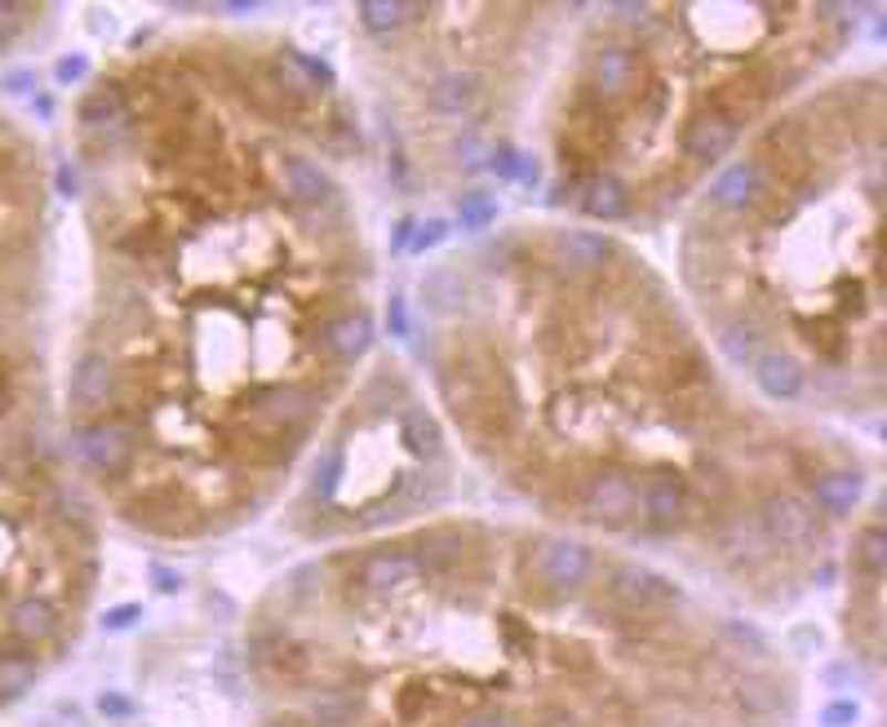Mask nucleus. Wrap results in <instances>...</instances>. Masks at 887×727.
Wrapping results in <instances>:
<instances>
[{
  "mask_svg": "<svg viewBox=\"0 0 887 727\" xmlns=\"http://www.w3.org/2000/svg\"><path fill=\"white\" fill-rule=\"evenodd\" d=\"M856 497H860V480H856L852 471H830V475H821V480L812 484V502H816V510L830 515V519H843V515L856 506Z\"/></svg>",
  "mask_w": 887,
  "mask_h": 727,
  "instance_id": "obj_15",
  "label": "nucleus"
},
{
  "mask_svg": "<svg viewBox=\"0 0 887 727\" xmlns=\"http://www.w3.org/2000/svg\"><path fill=\"white\" fill-rule=\"evenodd\" d=\"M613 599H617V603H626V608H640V612H648V608H662V603H670V599H675V586H670L666 577H657V572H644V568H622V572L613 577Z\"/></svg>",
  "mask_w": 887,
  "mask_h": 727,
  "instance_id": "obj_10",
  "label": "nucleus"
},
{
  "mask_svg": "<svg viewBox=\"0 0 887 727\" xmlns=\"http://www.w3.org/2000/svg\"><path fill=\"white\" fill-rule=\"evenodd\" d=\"M360 577H365V586H369V590L387 594V590L413 586V577H418V563H413V555H404V550H378V555H369V559H365Z\"/></svg>",
  "mask_w": 887,
  "mask_h": 727,
  "instance_id": "obj_13",
  "label": "nucleus"
},
{
  "mask_svg": "<svg viewBox=\"0 0 887 727\" xmlns=\"http://www.w3.org/2000/svg\"><path fill=\"white\" fill-rule=\"evenodd\" d=\"M856 700H834V705H825L821 709V727H852L856 723Z\"/></svg>",
  "mask_w": 887,
  "mask_h": 727,
  "instance_id": "obj_21",
  "label": "nucleus"
},
{
  "mask_svg": "<svg viewBox=\"0 0 887 727\" xmlns=\"http://www.w3.org/2000/svg\"><path fill=\"white\" fill-rule=\"evenodd\" d=\"M400 426H404V440H409V449H413V453H426V449L435 444V431H431V422H426L418 409H409Z\"/></svg>",
  "mask_w": 887,
  "mask_h": 727,
  "instance_id": "obj_20",
  "label": "nucleus"
},
{
  "mask_svg": "<svg viewBox=\"0 0 887 727\" xmlns=\"http://www.w3.org/2000/svg\"><path fill=\"white\" fill-rule=\"evenodd\" d=\"M360 14V28L365 32H373V36H391V32H400L404 23H409V14H422L418 6H400V0H365V6L356 10Z\"/></svg>",
  "mask_w": 887,
  "mask_h": 727,
  "instance_id": "obj_18",
  "label": "nucleus"
},
{
  "mask_svg": "<svg viewBox=\"0 0 887 727\" xmlns=\"http://www.w3.org/2000/svg\"><path fill=\"white\" fill-rule=\"evenodd\" d=\"M462 727H510L501 714H475V718H466Z\"/></svg>",
  "mask_w": 887,
  "mask_h": 727,
  "instance_id": "obj_25",
  "label": "nucleus"
},
{
  "mask_svg": "<svg viewBox=\"0 0 887 727\" xmlns=\"http://www.w3.org/2000/svg\"><path fill=\"white\" fill-rule=\"evenodd\" d=\"M746 369L754 373V382L763 387V396H772V400H781V404H790V400L803 396V373L794 369L790 359H781V355H754Z\"/></svg>",
  "mask_w": 887,
  "mask_h": 727,
  "instance_id": "obj_12",
  "label": "nucleus"
},
{
  "mask_svg": "<svg viewBox=\"0 0 887 727\" xmlns=\"http://www.w3.org/2000/svg\"><path fill=\"white\" fill-rule=\"evenodd\" d=\"M493 218H497V204H493L488 196H462V204H457L462 231H484Z\"/></svg>",
  "mask_w": 887,
  "mask_h": 727,
  "instance_id": "obj_19",
  "label": "nucleus"
},
{
  "mask_svg": "<svg viewBox=\"0 0 887 727\" xmlns=\"http://www.w3.org/2000/svg\"><path fill=\"white\" fill-rule=\"evenodd\" d=\"M387 324H391V333H395V337H404V333H409V315H404V302H400V297H391Z\"/></svg>",
  "mask_w": 887,
  "mask_h": 727,
  "instance_id": "obj_24",
  "label": "nucleus"
},
{
  "mask_svg": "<svg viewBox=\"0 0 887 727\" xmlns=\"http://www.w3.org/2000/svg\"><path fill=\"white\" fill-rule=\"evenodd\" d=\"M585 72H590L585 94H590V98H600V103L631 94V89L640 85V76H644L640 54L626 50V45H609V50H600V54H590V67H585Z\"/></svg>",
  "mask_w": 887,
  "mask_h": 727,
  "instance_id": "obj_2",
  "label": "nucleus"
},
{
  "mask_svg": "<svg viewBox=\"0 0 887 727\" xmlns=\"http://www.w3.org/2000/svg\"><path fill=\"white\" fill-rule=\"evenodd\" d=\"M369 341H373V319H369L365 310H338V315H329V319L320 324V346H325L338 364L360 359V355L369 350Z\"/></svg>",
  "mask_w": 887,
  "mask_h": 727,
  "instance_id": "obj_4",
  "label": "nucleus"
},
{
  "mask_svg": "<svg viewBox=\"0 0 887 727\" xmlns=\"http://www.w3.org/2000/svg\"><path fill=\"white\" fill-rule=\"evenodd\" d=\"M475 98H479V76H475V72H448V76H440V81L431 85V103H435L444 116L471 112Z\"/></svg>",
  "mask_w": 887,
  "mask_h": 727,
  "instance_id": "obj_17",
  "label": "nucleus"
},
{
  "mask_svg": "<svg viewBox=\"0 0 887 727\" xmlns=\"http://www.w3.org/2000/svg\"><path fill=\"white\" fill-rule=\"evenodd\" d=\"M444 222L440 218H431V222H422V226H413V235H409V249H431V244H440L444 240Z\"/></svg>",
  "mask_w": 887,
  "mask_h": 727,
  "instance_id": "obj_23",
  "label": "nucleus"
},
{
  "mask_svg": "<svg viewBox=\"0 0 887 727\" xmlns=\"http://www.w3.org/2000/svg\"><path fill=\"white\" fill-rule=\"evenodd\" d=\"M307 714H311L316 727H351L356 714H360V696L351 687H320L311 696Z\"/></svg>",
  "mask_w": 887,
  "mask_h": 727,
  "instance_id": "obj_16",
  "label": "nucleus"
},
{
  "mask_svg": "<svg viewBox=\"0 0 887 727\" xmlns=\"http://www.w3.org/2000/svg\"><path fill=\"white\" fill-rule=\"evenodd\" d=\"M555 257H559V266H563L568 275H595V271L609 262V240H604L600 231L572 226V231H559V235H555Z\"/></svg>",
  "mask_w": 887,
  "mask_h": 727,
  "instance_id": "obj_7",
  "label": "nucleus"
},
{
  "mask_svg": "<svg viewBox=\"0 0 887 727\" xmlns=\"http://www.w3.org/2000/svg\"><path fill=\"white\" fill-rule=\"evenodd\" d=\"M763 191V173H759V165H732L728 173H719V182L710 187V209H719V213H737V209H746L754 196Z\"/></svg>",
  "mask_w": 887,
  "mask_h": 727,
  "instance_id": "obj_11",
  "label": "nucleus"
},
{
  "mask_svg": "<svg viewBox=\"0 0 887 727\" xmlns=\"http://www.w3.org/2000/svg\"><path fill=\"white\" fill-rule=\"evenodd\" d=\"M488 151H493V147H484L475 134H466V138L457 143V156H462V165H466V169H479V165H488Z\"/></svg>",
  "mask_w": 887,
  "mask_h": 727,
  "instance_id": "obj_22",
  "label": "nucleus"
},
{
  "mask_svg": "<svg viewBox=\"0 0 887 727\" xmlns=\"http://www.w3.org/2000/svg\"><path fill=\"white\" fill-rule=\"evenodd\" d=\"M279 191H284L288 204H316V209H320V204L334 196V182H329V173H325L316 160L288 156V160L279 165Z\"/></svg>",
  "mask_w": 887,
  "mask_h": 727,
  "instance_id": "obj_6",
  "label": "nucleus"
},
{
  "mask_svg": "<svg viewBox=\"0 0 887 727\" xmlns=\"http://www.w3.org/2000/svg\"><path fill=\"white\" fill-rule=\"evenodd\" d=\"M640 502H644V515L657 528H675L693 510V488L679 475H653V480H644Z\"/></svg>",
  "mask_w": 887,
  "mask_h": 727,
  "instance_id": "obj_5",
  "label": "nucleus"
},
{
  "mask_svg": "<svg viewBox=\"0 0 887 727\" xmlns=\"http://www.w3.org/2000/svg\"><path fill=\"white\" fill-rule=\"evenodd\" d=\"M741 125H746V103H710V112H701L693 125H684L679 151L693 165H715L737 143Z\"/></svg>",
  "mask_w": 887,
  "mask_h": 727,
  "instance_id": "obj_1",
  "label": "nucleus"
},
{
  "mask_svg": "<svg viewBox=\"0 0 887 727\" xmlns=\"http://www.w3.org/2000/svg\"><path fill=\"white\" fill-rule=\"evenodd\" d=\"M577 204H581L585 213L604 218V222H617V218L631 213V196H626V187H622L613 173H609V178H590V182H581V187H577Z\"/></svg>",
  "mask_w": 887,
  "mask_h": 727,
  "instance_id": "obj_14",
  "label": "nucleus"
},
{
  "mask_svg": "<svg viewBox=\"0 0 887 727\" xmlns=\"http://www.w3.org/2000/svg\"><path fill=\"white\" fill-rule=\"evenodd\" d=\"M763 528L781 546H807L812 541V510L799 497H772L763 506Z\"/></svg>",
  "mask_w": 887,
  "mask_h": 727,
  "instance_id": "obj_9",
  "label": "nucleus"
},
{
  "mask_svg": "<svg viewBox=\"0 0 887 727\" xmlns=\"http://www.w3.org/2000/svg\"><path fill=\"white\" fill-rule=\"evenodd\" d=\"M581 506H585L590 519H600V524H622L640 506V488L626 475H595L581 493Z\"/></svg>",
  "mask_w": 887,
  "mask_h": 727,
  "instance_id": "obj_3",
  "label": "nucleus"
},
{
  "mask_svg": "<svg viewBox=\"0 0 887 727\" xmlns=\"http://www.w3.org/2000/svg\"><path fill=\"white\" fill-rule=\"evenodd\" d=\"M537 577H541L550 590H577V586L590 577V550L577 546V541L546 546L541 559H537Z\"/></svg>",
  "mask_w": 887,
  "mask_h": 727,
  "instance_id": "obj_8",
  "label": "nucleus"
}]
</instances>
